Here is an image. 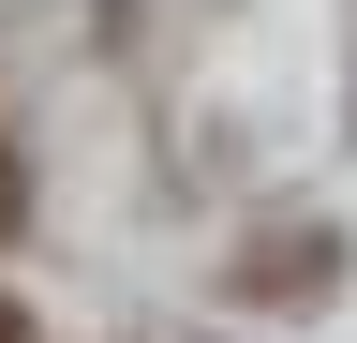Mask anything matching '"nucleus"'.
<instances>
[{
	"label": "nucleus",
	"mask_w": 357,
	"mask_h": 343,
	"mask_svg": "<svg viewBox=\"0 0 357 343\" xmlns=\"http://www.w3.org/2000/svg\"><path fill=\"white\" fill-rule=\"evenodd\" d=\"M0 343H45V328H30V314H15V298H0Z\"/></svg>",
	"instance_id": "f03ea898"
},
{
	"label": "nucleus",
	"mask_w": 357,
	"mask_h": 343,
	"mask_svg": "<svg viewBox=\"0 0 357 343\" xmlns=\"http://www.w3.org/2000/svg\"><path fill=\"white\" fill-rule=\"evenodd\" d=\"M15 209H30V180H15V135H0V224H15Z\"/></svg>",
	"instance_id": "f257e3e1"
}]
</instances>
